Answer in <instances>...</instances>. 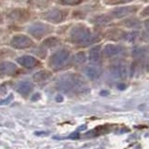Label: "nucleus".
Masks as SVG:
<instances>
[{"mask_svg": "<svg viewBox=\"0 0 149 149\" xmlns=\"http://www.w3.org/2000/svg\"><path fill=\"white\" fill-rule=\"evenodd\" d=\"M67 16V10L60 8L49 9L43 14V19L51 23H61Z\"/></svg>", "mask_w": 149, "mask_h": 149, "instance_id": "obj_5", "label": "nucleus"}, {"mask_svg": "<svg viewBox=\"0 0 149 149\" xmlns=\"http://www.w3.org/2000/svg\"><path fill=\"white\" fill-rule=\"evenodd\" d=\"M85 74H87L88 77H90L91 79H96L99 77L100 72L96 67H88L85 70Z\"/></svg>", "mask_w": 149, "mask_h": 149, "instance_id": "obj_16", "label": "nucleus"}, {"mask_svg": "<svg viewBox=\"0 0 149 149\" xmlns=\"http://www.w3.org/2000/svg\"><path fill=\"white\" fill-rule=\"evenodd\" d=\"M13 99V95L12 94H9L8 97H7L6 99H4L2 101H0V104H8L10 102V101Z\"/></svg>", "mask_w": 149, "mask_h": 149, "instance_id": "obj_20", "label": "nucleus"}, {"mask_svg": "<svg viewBox=\"0 0 149 149\" xmlns=\"http://www.w3.org/2000/svg\"><path fill=\"white\" fill-rule=\"evenodd\" d=\"M51 27L44 22H35L28 28L29 34L36 39H41L47 36L51 32Z\"/></svg>", "mask_w": 149, "mask_h": 149, "instance_id": "obj_4", "label": "nucleus"}, {"mask_svg": "<svg viewBox=\"0 0 149 149\" xmlns=\"http://www.w3.org/2000/svg\"><path fill=\"white\" fill-rule=\"evenodd\" d=\"M100 54H101V48L99 46L94 47L90 50V55H88V59L91 62H98L100 59Z\"/></svg>", "mask_w": 149, "mask_h": 149, "instance_id": "obj_13", "label": "nucleus"}, {"mask_svg": "<svg viewBox=\"0 0 149 149\" xmlns=\"http://www.w3.org/2000/svg\"><path fill=\"white\" fill-rule=\"evenodd\" d=\"M56 87L60 91L65 94H70L84 90L85 81L77 74H65L58 79Z\"/></svg>", "mask_w": 149, "mask_h": 149, "instance_id": "obj_1", "label": "nucleus"}, {"mask_svg": "<svg viewBox=\"0 0 149 149\" xmlns=\"http://www.w3.org/2000/svg\"><path fill=\"white\" fill-rule=\"evenodd\" d=\"M112 72H113L115 77H123L126 74V69H125V66H123V65H118V66H114Z\"/></svg>", "mask_w": 149, "mask_h": 149, "instance_id": "obj_17", "label": "nucleus"}, {"mask_svg": "<svg viewBox=\"0 0 149 149\" xmlns=\"http://www.w3.org/2000/svg\"><path fill=\"white\" fill-rule=\"evenodd\" d=\"M34 85L30 81H21L16 85V91L23 97H27L32 92Z\"/></svg>", "mask_w": 149, "mask_h": 149, "instance_id": "obj_8", "label": "nucleus"}, {"mask_svg": "<svg viewBox=\"0 0 149 149\" xmlns=\"http://www.w3.org/2000/svg\"><path fill=\"white\" fill-rule=\"evenodd\" d=\"M69 39L74 44H87L91 40V34L85 26L76 25L69 33Z\"/></svg>", "mask_w": 149, "mask_h": 149, "instance_id": "obj_2", "label": "nucleus"}, {"mask_svg": "<svg viewBox=\"0 0 149 149\" xmlns=\"http://www.w3.org/2000/svg\"><path fill=\"white\" fill-rule=\"evenodd\" d=\"M120 47L116 46V45H107L104 48V53L107 56H115L119 53L120 51Z\"/></svg>", "mask_w": 149, "mask_h": 149, "instance_id": "obj_14", "label": "nucleus"}, {"mask_svg": "<svg viewBox=\"0 0 149 149\" xmlns=\"http://www.w3.org/2000/svg\"><path fill=\"white\" fill-rule=\"evenodd\" d=\"M17 62L18 63L22 65V66L28 68V69H32L36 67V65L39 64L38 60H36L35 57H33L31 55H23L19 57L17 59Z\"/></svg>", "mask_w": 149, "mask_h": 149, "instance_id": "obj_7", "label": "nucleus"}, {"mask_svg": "<svg viewBox=\"0 0 149 149\" xmlns=\"http://www.w3.org/2000/svg\"><path fill=\"white\" fill-rule=\"evenodd\" d=\"M3 21H4V18L2 16V14L0 13V24H1V23H3Z\"/></svg>", "mask_w": 149, "mask_h": 149, "instance_id": "obj_21", "label": "nucleus"}, {"mask_svg": "<svg viewBox=\"0 0 149 149\" xmlns=\"http://www.w3.org/2000/svg\"><path fill=\"white\" fill-rule=\"evenodd\" d=\"M85 60H86V57H85V54L80 52V53H77L76 56L74 57V63H76L77 64H80L82 63L85 62Z\"/></svg>", "mask_w": 149, "mask_h": 149, "instance_id": "obj_18", "label": "nucleus"}, {"mask_svg": "<svg viewBox=\"0 0 149 149\" xmlns=\"http://www.w3.org/2000/svg\"><path fill=\"white\" fill-rule=\"evenodd\" d=\"M69 56H70V52L67 49H60L57 52L51 55V57L49 58V65L54 70H59L67 62Z\"/></svg>", "mask_w": 149, "mask_h": 149, "instance_id": "obj_3", "label": "nucleus"}, {"mask_svg": "<svg viewBox=\"0 0 149 149\" xmlns=\"http://www.w3.org/2000/svg\"><path fill=\"white\" fill-rule=\"evenodd\" d=\"M33 41L29 36L25 35H17L14 36L10 41V45L12 48L17 49H23L31 47Z\"/></svg>", "mask_w": 149, "mask_h": 149, "instance_id": "obj_6", "label": "nucleus"}, {"mask_svg": "<svg viewBox=\"0 0 149 149\" xmlns=\"http://www.w3.org/2000/svg\"><path fill=\"white\" fill-rule=\"evenodd\" d=\"M18 72V67L16 64L10 62H3L0 63V73L7 76H14Z\"/></svg>", "mask_w": 149, "mask_h": 149, "instance_id": "obj_9", "label": "nucleus"}, {"mask_svg": "<svg viewBox=\"0 0 149 149\" xmlns=\"http://www.w3.org/2000/svg\"><path fill=\"white\" fill-rule=\"evenodd\" d=\"M51 77V73L47 71V70H42V71L37 72L34 74V80L36 83L39 85H44L49 81V79Z\"/></svg>", "mask_w": 149, "mask_h": 149, "instance_id": "obj_10", "label": "nucleus"}, {"mask_svg": "<svg viewBox=\"0 0 149 149\" xmlns=\"http://www.w3.org/2000/svg\"><path fill=\"white\" fill-rule=\"evenodd\" d=\"M51 3V0H28L29 6L37 8V9H43L48 8Z\"/></svg>", "mask_w": 149, "mask_h": 149, "instance_id": "obj_12", "label": "nucleus"}, {"mask_svg": "<svg viewBox=\"0 0 149 149\" xmlns=\"http://www.w3.org/2000/svg\"><path fill=\"white\" fill-rule=\"evenodd\" d=\"M12 20L14 21H17V22H24L25 20H28L29 18V13L28 11L23 10V9H17V10H14L10 13L9 15Z\"/></svg>", "mask_w": 149, "mask_h": 149, "instance_id": "obj_11", "label": "nucleus"}, {"mask_svg": "<svg viewBox=\"0 0 149 149\" xmlns=\"http://www.w3.org/2000/svg\"><path fill=\"white\" fill-rule=\"evenodd\" d=\"M61 43V41L59 38L55 36H51V37H48L47 39L44 40L43 42V46L46 47V48H53V47L58 46Z\"/></svg>", "mask_w": 149, "mask_h": 149, "instance_id": "obj_15", "label": "nucleus"}, {"mask_svg": "<svg viewBox=\"0 0 149 149\" xmlns=\"http://www.w3.org/2000/svg\"><path fill=\"white\" fill-rule=\"evenodd\" d=\"M81 0H61V2L64 5H69V6H73V5H77L80 2Z\"/></svg>", "mask_w": 149, "mask_h": 149, "instance_id": "obj_19", "label": "nucleus"}]
</instances>
